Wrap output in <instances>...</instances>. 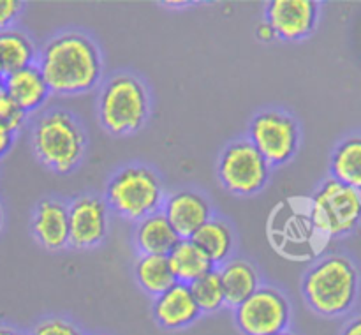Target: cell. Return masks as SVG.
Listing matches in <instances>:
<instances>
[{
    "label": "cell",
    "mask_w": 361,
    "mask_h": 335,
    "mask_svg": "<svg viewBox=\"0 0 361 335\" xmlns=\"http://www.w3.org/2000/svg\"><path fill=\"white\" fill-rule=\"evenodd\" d=\"M37 67L49 92L83 94L99 81L101 56L97 46L87 35L67 32L46 44Z\"/></svg>",
    "instance_id": "cell-1"
},
{
    "label": "cell",
    "mask_w": 361,
    "mask_h": 335,
    "mask_svg": "<svg viewBox=\"0 0 361 335\" xmlns=\"http://www.w3.org/2000/svg\"><path fill=\"white\" fill-rule=\"evenodd\" d=\"M358 293V272L344 256H328L303 279V295L317 314L341 316L353 307Z\"/></svg>",
    "instance_id": "cell-2"
},
{
    "label": "cell",
    "mask_w": 361,
    "mask_h": 335,
    "mask_svg": "<svg viewBox=\"0 0 361 335\" xmlns=\"http://www.w3.org/2000/svg\"><path fill=\"white\" fill-rule=\"evenodd\" d=\"M32 145L39 161L59 173L71 171L85 152V134L73 115L49 111L37 120Z\"/></svg>",
    "instance_id": "cell-3"
},
{
    "label": "cell",
    "mask_w": 361,
    "mask_h": 335,
    "mask_svg": "<svg viewBox=\"0 0 361 335\" xmlns=\"http://www.w3.org/2000/svg\"><path fill=\"white\" fill-rule=\"evenodd\" d=\"M99 116L111 134H130L148 116V95L143 85L129 74H118L104 87L99 101Z\"/></svg>",
    "instance_id": "cell-4"
},
{
    "label": "cell",
    "mask_w": 361,
    "mask_h": 335,
    "mask_svg": "<svg viewBox=\"0 0 361 335\" xmlns=\"http://www.w3.org/2000/svg\"><path fill=\"white\" fill-rule=\"evenodd\" d=\"M162 189L157 175L143 166H129L113 176L108 185V201L113 210L127 219L154 214L161 203Z\"/></svg>",
    "instance_id": "cell-5"
},
{
    "label": "cell",
    "mask_w": 361,
    "mask_h": 335,
    "mask_svg": "<svg viewBox=\"0 0 361 335\" xmlns=\"http://www.w3.org/2000/svg\"><path fill=\"white\" fill-rule=\"evenodd\" d=\"M310 217L319 231L345 235L361 221V193L335 178L326 180L314 196Z\"/></svg>",
    "instance_id": "cell-6"
},
{
    "label": "cell",
    "mask_w": 361,
    "mask_h": 335,
    "mask_svg": "<svg viewBox=\"0 0 361 335\" xmlns=\"http://www.w3.org/2000/svg\"><path fill=\"white\" fill-rule=\"evenodd\" d=\"M235 309L236 324L243 335H277L286 331L291 317L288 300L274 288H257Z\"/></svg>",
    "instance_id": "cell-7"
},
{
    "label": "cell",
    "mask_w": 361,
    "mask_h": 335,
    "mask_svg": "<svg viewBox=\"0 0 361 335\" xmlns=\"http://www.w3.org/2000/svg\"><path fill=\"white\" fill-rule=\"evenodd\" d=\"M219 178L231 193L256 194L268 180V162L250 141H236L222 154Z\"/></svg>",
    "instance_id": "cell-8"
},
{
    "label": "cell",
    "mask_w": 361,
    "mask_h": 335,
    "mask_svg": "<svg viewBox=\"0 0 361 335\" xmlns=\"http://www.w3.org/2000/svg\"><path fill=\"white\" fill-rule=\"evenodd\" d=\"M250 143L268 164H284L298 147V127L291 116L277 111L257 115L250 123Z\"/></svg>",
    "instance_id": "cell-9"
},
{
    "label": "cell",
    "mask_w": 361,
    "mask_h": 335,
    "mask_svg": "<svg viewBox=\"0 0 361 335\" xmlns=\"http://www.w3.org/2000/svg\"><path fill=\"white\" fill-rule=\"evenodd\" d=\"M317 21V4L312 0H274L268 4L267 23L288 41L307 37Z\"/></svg>",
    "instance_id": "cell-10"
},
{
    "label": "cell",
    "mask_w": 361,
    "mask_h": 335,
    "mask_svg": "<svg viewBox=\"0 0 361 335\" xmlns=\"http://www.w3.org/2000/svg\"><path fill=\"white\" fill-rule=\"evenodd\" d=\"M69 243L78 249L94 247L108 229L106 205L99 197H78L69 208Z\"/></svg>",
    "instance_id": "cell-11"
},
{
    "label": "cell",
    "mask_w": 361,
    "mask_h": 335,
    "mask_svg": "<svg viewBox=\"0 0 361 335\" xmlns=\"http://www.w3.org/2000/svg\"><path fill=\"white\" fill-rule=\"evenodd\" d=\"M164 215L180 240H190L201 226L210 221V205L194 190H180L168 200Z\"/></svg>",
    "instance_id": "cell-12"
},
{
    "label": "cell",
    "mask_w": 361,
    "mask_h": 335,
    "mask_svg": "<svg viewBox=\"0 0 361 335\" xmlns=\"http://www.w3.org/2000/svg\"><path fill=\"white\" fill-rule=\"evenodd\" d=\"M201 310L196 305L189 286L176 282L175 286L157 296L154 303V317L166 330H180L189 327L200 317Z\"/></svg>",
    "instance_id": "cell-13"
},
{
    "label": "cell",
    "mask_w": 361,
    "mask_h": 335,
    "mask_svg": "<svg viewBox=\"0 0 361 335\" xmlns=\"http://www.w3.org/2000/svg\"><path fill=\"white\" fill-rule=\"evenodd\" d=\"M34 235L42 247L59 250L69 243V210L56 200H44L34 214Z\"/></svg>",
    "instance_id": "cell-14"
},
{
    "label": "cell",
    "mask_w": 361,
    "mask_h": 335,
    "mask_svg": "<svg viewBox=\"0 0 361 335\" xmlns=\"http://www.w3.org/2000/svg\"><path fill=\"white\" fill-rule=\"evenodd\" d=\"M6 94L25 113L37 109L46 101L49 88L35 63L2 78Z\"/></svg>",
    "instance_id": "cell-15"
},
{
    "label": "cell",
    "mask_w": 361,
    "mask_h": 335,
    "mask_svg": "<svg viewBox=\"0 0 361 335\" xmlns=\"http://www.w3.org/2000/svg\"><path fill=\"white\" fill-rule=\"evenodd\" d=\"M136 242L145 256H169L180 242V236L164 214H152L137 226Z\"/></svg>",
    "instance_id": "cell-16"
},
{
    "label": "cell",
    "mask_w": 361,
    "mask_h": 335,
    "mask_svg": "<svg viewBox=\"0 0 361 335\" xmlns=\"http://www.w3.org/2000/svg\"><path fill=\"white\" fill-rule=\"evenodd\" d=\"M168 260L176 282L187 286L214 270V263L210 261V257L192 240H180L175 249L169 252Z\"/></svg>",
    "instance_id": "cell-17"
},
{
    "label": "cell",
    "mask_w": 361,
    "mask_h": 335,
    "mask_svg": "<svg viewBox=\"0 0 361 335\" xmlns=\"http://www.w3.org/2000/svg\"><path fill=\"white\" fill-rule=\"evenodd\" d=\"M219 275H221L226 303L233 307H238L240 303L245 302L257 289L256 270L242 260L228 263L219 272Z\"/></svg>",
    "instance_id": "cell-18"
},
{
    "label": "cell",
    "mask_w": 361,
    "mask_h": 335,
    "mask_svg": "<svg viewBox=\"0 0 361 335\" xmlns=\"http://www.w3.org/2000/svg\"><path fill=\"white\" fill-rule=\"evenodd\" d=\"M34 63V46L18 30H0V80Z\"/></svg>",
    "instance_id": "cell-19"
},
{
    "label": "cell",
    "mask_w": 361,
    "mask_h": 335,
    "mask_svg": "<svg viewBox=\"0 0 361 335\" xmlns=\"http://www.w3.org/2000/svg\"><path fill=\"white\" fill-rule=\"evenodd\" d=\"M331 175L361 193V136L349 138L338 145L331 157Z\"/></svg>",
    "instance_id": "cell-20"
},
{
    "label": "cell",
    "mask_w": 361,
    "mask_h": 335,
    "mask_svg": "<svg viewBox=\"0 0 361 335\" xmlns=\"http://www.w3.org/2000/svg\"><path fill=\"white\" fill-rule=\"evenodd\" d=\"M136 279L148 295L159 296L176 284L168 256H143L136 263Z\"/></svg>",
    "instance_id": "cell-21"
},
{
    "label": "cell",
    "mask_w": 361,
    "mask_h": 335,
    "mask_svg": "<svg viewBox=\"0 0 361 335\" xmlns=\"http://www.w3.org/2000/svg\"><path fill=\"white\" fill-rule=\"evenodd\" d=\"M190 240L210 257L212 263L226 260L233 247L231 229L221 221H208L194 233Z\"/></svg>",
    "instance_id": "cell-22"
},
{
    "label": "cell",
    "mask_w": 361,
    "mask_h": 335,
    "mask_svg": "<svg viewBox=\"0 0 361 335\" xmlns=\"http://www.w3.org/2000/svg\"><path fill=\"white\" fill-rule=\"evenodd\" d=\"M189 289L201 312H215L226 303L221 275L215 270L189 284Z\"/></svg>",
    "instance_id": "cell-23"
},
{
    "label": "cell",
    "mask_w": 361,
    "mask_h": 335,
    "mask_svg": "<svg viewBox=\"0 0 361 335\" xmlns=\"http://www.w3.org/2000/svg\"><path fill=\"white\" fill-rule=\"evenodd\" d=\"M25 118H27V113L21 111L9 95H0V123L2 126H6L7 129H11L16 134L21 129V126H23Z\"/></svg>",
    "instance_id": "cell-24"
},
{
    "label": "cell",
    "mask_w": 361,
    "mask_h": 335,
    "mask_svg": "<svg viewBox=\"0 0 361 335\" xmlns=\"http://www.w3.org/2000/svg\"><path fill=\"white\" fill-rule=\"evenodd\" d=\"M30 335H81V331L71 321L62 317H48L35 324Z\"/></svg>",
    "instance_id": "cell-25"
},
{
    "label": "cell",
    "mask_w": 361,
    "mask_h": 335,
    "mask_svg": "<svg viewBox=\"0 0 361 335\" xmlns=\"http://www.w3.org/2000/svg\"><path fill=\"white\" fill-rule=\"evenodd\" d=\"M23 4L18 0H0V30H7L20 14Z\"/></svg>",
    "instance_id": "cell-26"
},
{
    "label": "cell",
    "mask_w": 361,
    "mask_h": 335,
    "mask_svg": "<svg viewBox=\"0 0 361 335\" xmlns=\"http://www.w3.org/2000/svg\"><path fill=\"white\" fill-rule=\"evenodd\" d=\"M13 143H14V133L0 123V157L9 152V148L13 147Z\"/></svg>",
    "instance_id": "cell-27"
},
{
    "label": "cell",
    "mask_w": 361,
    "mask_h": 335,
    "mask_svg": "<svg viewBox=\"0 0 361 335\" xmlns=\"http://www.w3.org/2000/svg\"><path fill=\"white\" fill-rule=\"evenodd\" d=\"M341 335H361V316L355 317L353 321H349L344 327Z\"/></svg>",
    "instance_id": "cell-28"
},
{
    "label": "cell",
    "mask_w": 361,
    "mask_h": 335,
    "mask_svg": "<svg viewBox=\"0 0 361 335\" xmlns=\"http://www.w3.org/2000/svg\"><path fill=\"white\" fill-rule=\"evenodd\" d=\"M275 35H277V34H275V30L268 23H263V25H259V27H257V37H259L261 41L268 42V41H271Z\"/></svg>",
    "instance_id": "cell-29"
},
{
    "label": "cell",
    "mask_w": 361,
    "mask_h": 335,
    "mask_svg": "<svg viewBox=\"0 0 361 335\" xmlns=\"http://www.w3.org/2000/svg\"><path fill=\"white\" fill-rule=\"evenodd\" d=\"M0 335H23L13 327H0Z\"/></svg>",
    "instance_id": "cell-30"
},
{
    "label": "cell",
    "mask_w": 361,
    "mask_h": 335,
    "mask_svg": "<svg viewBox=\"0 0 361 335\" xmlns=\"http://www.w3.org/2000/svg\"><path fill=\"white\" fill-rule=\"evenodd\" d=\"M277 335H295V334H291V331L286 330V331H281V334H277Z\"/></svg>",
    "instance_id": "cell-31"
},
{
    "label": "cell",
    "mask_w": 361,
    "mask_h": 335,
    "mask_svg": "<svg viewBox=\"0 0 361 335\" xmlns=\"http://www.w3.org/2000/svg\"><path fill=\"white\" fill-rule=\"evenodd\" d=\"M0 228H2V208H0Z\"/></svg>",
    "instance_id": "cell-32"
}]
</instances>
